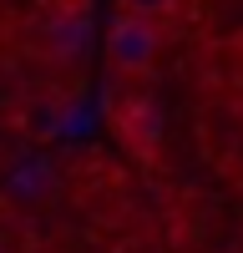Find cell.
Instances as JSON below:
<instances>
[{"label":"cell","mask_w":243,"mask_h":253,"mask_svg":"<svg viewBox=\"0 0 243 253\" xmlns=\"http://www.w3.org/2000/svg\"><path fill=\"white\" fill-rule=\"evenodd\" d=\"M157 56H162L157 20H147V15H122L117 10L112 31H107V61H112V71H122V76H152L157 71Z\"/></svg>","instance_id":"obj_1"},{"label":"cell","mask_w":243,"mask_h":253,"mask_svg":"<svg viewBox=\"0 0 243 253\" xmlns=\"http://www.w3.org/2000/svg\"><path fill=\"white\" fill-rule=\"evenodd\" d=\"M117 10H122V15H147V20H162V15H172V10H177V0H117Z\"/></svg>","instance_id":"obj_2"}]
</instances>
